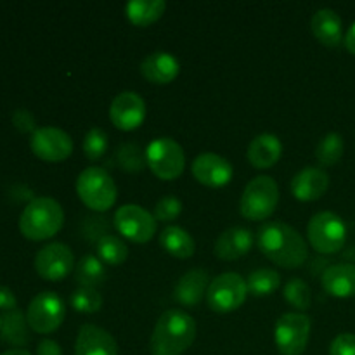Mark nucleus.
Segmentation results:
<instances>
[{"instance_id":"obj_42","label":"nucleus","mask_w":355,"mask_h":355,"mask_svg":"<svg viewBox=\"0 0 355 355\" xmlns=\"http://www.w3.org/2000/svg\"><path fill=\"white\" fill-rule=\"evenodd\" d=\"M2 322H3L2 318H0V331H2Z\"/></svg>"},{"instance_id":"obj_22","label":"nucleus","mask_w":355,"mask_h":355,"mask_svg":"<svg viewBox=\"0 0 355 355\" xmlns=\"http://www.w3.org/2000/svg\"><path fill=\"white\" fill-rule=\"evenodd\" d=\"M321 284L328 295L335 298L355 297V266L354 263H333L326 267Z\"/></svg>"},{"instance_id":"obj_26","label":"nucleus","mask_w":355,"mask_h":355,"mask_svg":"<svg viewBox=\"0 0 355 355\" xmlns=\"http://www.w3.org/2000/svg\"><path fill=\"white\" fill-rule=\"evenodd\" d=\"M75 279L76 283L82 284V288H92L96 290L97 286L106 281V267L104 262L96 255H85L80 259V262L75 266Z\"/></svg>"},{"instance_id":"obj_19","label":"nucleus","mask_w":355,"mask_h":355,"mask_svg":"<svg viewBox=\"0 0 355 355\" xmlns=\"http://www.w3.org/2000/svg\"><path fill=\"white\" fill-rule=\"evenodd\" d=\"M283 156V144L274 134H259L246 149V158L250 165L257 170L272 168Z\"/></svg>"},{"instance_id":"obj_37","label":"nucleus","mask_w":355,"mask_h":355,"mask_svg":"<svg viewBox=\"0 0 355 355\" xmlns=\"http://www.w3.org/2000/svg\"><path fill=\"white\" fill-rule=\"evenodd\" d=\"M12 123L17 130L24 132V134H28V132L33 134V132L37 130V128H35L33 114H31L28 110H17L12 116Z\"/></svg>"},{"instance_id":"obj_41","label":"nucleus","mask_w":355,"mask_h":355,"mask_svg":"<svg viewBox=\"0 0 355 355\" xmlns=\"http://www.w3.org/2000/svg\"><path fill=\"white\" fill-rule=\"evenodd\" d=\"M0 355H31V354L28 352V350H24V349H10V350H7V352H3Z\"/></svg>"},{"instance_id":"obj_32","label":"nucleus","mask_w":355,"mask_h":355,"mask_svg":"<svg viewBox=\"0 0 355 355\" xmlns=\"http://www.w3.org/2000/svg\"><path fill=\"white\" fill-rule=\"evenodd\" d=\"M284 300L297 311L304 312L312 305V293L309 284L300 277H293L284 284Z\"/></svg>"},{"instance_id":"obj_31","label":"nucleus","mask_w":355,"mask_h":355,"mask_svg":"<svg viewBox=\"0 0 355 355\" xmlns=\"http://www.w3.org/2000/svg\"><path fill=\"white\" fill-rule=\"evenodd\" d=\"M116 162L120 168H123L128 173H137L148 166L146 159V151H142L141 146L134 142L121 144L116 151Z\"/></svg>"},{"instance_id":"obj_16","label":"nucleus","mask_w":355,"mask_h":355,"mask_svg":"<svg viewBox=\"0 0 355 355\" xmlns=\"http://www.w3.org/2000/svg\"><path fill=\"white\" fill-rule=\"evenodd\" d=\"M290 189L298 201H318L329 189V175L319 166H307L291 179Z\"/></svg>"},{"instance_id":"obj_23","label":"nucleus","mask_w":355,"mask_h":355,"mask_svg":"<svg viewBox=\"0 0 355 355\" xmlns=\"http://www.w3.org/2000/svg\"><path fill=\"white\" fill-rule=\"evenodd\" d=\"M311 28L319 44L326 47H338L343 42L342 17L333 9H319L312 16Z\"/></svg>"},{"instance_id":"obj_9","label":"nucleus","mask_w":355,"mask_h":355,"mask_svg":"<svg viewBox=\"0 0 355 355\" xmlns=\"http://www.w3.org/2000/svg\"><path fill=\"white\" fill-rule=\"evenodd\" d=\"M248 297L246 279L238 272H224L215 277L207 291L208 307L218 314L234 312L245 304Z\"/></svg>"},{"instance_id":"obj_38","label":"nucleus","mask_w":355,"mask_h":355,"mask_svg":"<svg viewBox=\"0 0 355 355\" xmlns=\"http://www.w3.org/2000/svg\"><path fill=\"white\" fill-rule=\"evenodd\" d=\"M16 305H17L16 295L10 291V288L2 286V284H0V309L10 312L16 309Z\"/></svg>"},{"instance_id":"obj_28","label":"nucleus","mask_w":355,"mask_h":355,"mask_svg":"<svg viewBox=\"0 0 355 355\" xmlns=\"http://www.w3.org/2000/svg\"><path fill=\"white\" fill-rule=\"evenodd\" d=\"M96 252L97 257L103 260L107 266H121V263L127 260L128 257V246L125 245V241L118 236L106 234L104 238H101L96 243Z\"/></svg>"},{"instance_id":"obj_24","label":"nucleus","mask_w":355,"mask_h":355,"mask_svg":"<svg viewBox=\"0 0 355 355\" xmlns=\"http://www.w3.org/2000/svg\"><path fill=\"white\" fill-rule=\"evenodd\" d=\"M159 245L166 253L180 260L191 259L196 252V243L193 236L179 225H166L159 234Z\"/></svg>"},{"instance_id":"obj_34","label":"nucleus","mask_w":355,"mask_h":355,"mask_svg":"<svg viewBox=\"0 0 355 355\" xmlns=\"http://www.w3.org/2000/svg\"><path fill=\"white\" fill-rule=\"evenodd\" d=\"M107 151V134L99 127L90 128L83 137V153L90 162L103 158Z\"/></svg>"},{"instance_id":"obj_17","label":"nucleus","mask_w":355,"mask_h":355,"mask_svg":"<svg viewBox=\"0 0 355 355\" xmlns=\"http://www.w3.org/2000/svg\"><path fill=\"white\" fill-rule=\"evenodd\" d=\"M75 355H118V343L101 326L83 324L76 336Z\"/></svg>"},{"instance_id":"obj_15","label":"nucleus","mask_w":355,"mask_h":355,"mask_svg":"<svg viewBox=\"0 0 355 355\" xmlns=\"http://www.w3.org/2000/svg\"><path fill=\"white\" fill-rule=\"evenodd\" d=\"M193 177L201 184V186L218 189V187L227 186L234 175V168L225 159L224 156L217 153H201L194 158L193 166H191Z\"/></svg>"},{"instance_id":"obj_20","label":"nucleus","mask_w":355,"mask_h":355,"mask_svg":"<svg viewBox=\"0 0 355 355\" xmlns=\"http://www.w3.org/2000/svg\"><path fill=\"white\" fill-rule=\"evenodd\" d=\"M253 243H255V238L250 229L231 227L222 232L215 241V255L225 262L238 260L252 250Z\"/></svg>"},{"instance_id":"obj_3","label":"nucleus","mask_w":355,"mask_h":355,"mask_svg":"<svg viewBox=\"0 0 355 355\" xmlns=\"http://www.w3.org/2000/svg\"><path fill=\"white\" fill-rule=\"evenodd\" d=\"M64 225V210L54 198L40 196L26 205L19 217V231L30 241H45Z\"/></svg>"},{"instance_id":"obj_1","label":"nucleus","mask_w":355,"mask_h":355,"mask_svg":"<svg viewBox=\"0 0 355 355\" xmlns=\"http://www.w3.org/2000/svg\"><path fill=\"white\" fill-rule=\"evenodd\" d=\"M259 250L276 266L298 269L309 259L307 241L291 225L281 220L266 222L257 232Z\"/></svg>"},{"instance_id":"obj_13","label":"nucleus","mask_w":355,"mask_h":355,"mask_svg":"<svg viewBox=\"0 0 355 355\" xmlns=\"http://www.w3.org/2000/svg\"><path fill=\"white\" fill-rule=\"evenodd\" d=\"M75 255L64 243H51L38 250L35 257V269L45 281L58 283L75 269Z\"/></svg>"},{"instance_id":"obj_14","label":"nucleus","mask_w":355,"mask_h":355,"mask_svg":"<svg viewBox=\"0 0 355 355\" xmlns=\"http://www.w3.org/2000/svg\"><path fill=\"white\" fill-rule=\"evenodd\" d=\"M110 120L118 130L132 132L146 120V103L137 92L125 90L110 104Z\"/></svg>"},{"instance_id":"obj_5","label":"nucleus","mask_w":355,"mask_h":355,"mask_svg":"<svg viewBox=\"0 0 355 355\" xmlns=\"http://www.w3.org/2000/svg\"><path fill=\"white\" fill-rule=\"evenodd\" d=\"M279 203V187L269 175H259L246 184L243 191L239 210L248 220H266L276 210Z\"/></svg>"},{"instance_id":"obj_30","label":"nucleus","mask_w":355,"mask_h":355,"mask_svg":"<svg viewBox=\"0 0 355 355\" xmlns=\"http://www.w3.org/2000/svg\"><path fill=\"white\" fill-rule=\"evenodd\" d=\"M246 284H248V293L255 297H267L281 286V276L274 269H257L250 274Z\"/></svg>"},{"instance_id":"obj_10","label":"nucleus","mask_w":355,"mask_h":355,"mask_svg":"<svg viewBox=\"0 0 355 355\" xmlns=\"http://www.w3.org/2000/svg\"><path fill=\"white\" fill-rule=\"evenodd\" d=\"M66 318V305L54 291H42L30 302L26 311L28 326L38 335H51Z\"/></svg>"},{"instance_id":"obj_27","label":"nucleus","mask_w":355,"mask_h":355,"mask_svg":"<svg viewBox=\"0 0 355 355\" xmlns=\"http://www.w3.org/2000/svg\"><path fill=\"white\" fill-rule=\"evenodd\" d=\"M2 335L3 342L10 343L14 347H21L28 342V321L23 315V312L14 309V311L7 312L2 318Z\"/></svg>"},{"instance_id":"obj_29","label":"nucleus","mask_w":355,"mask_h":355,"mask_svg":"<svg viewBox=\"0 0 355 355\" xmlns=\"http://www.w3.org/2000/svg\"><path fill=\"white\" fill-rule=\"evenodd\" d=\"M345 141L338 132H329L315 146V158L321 166H335L342 159Z\"/></svg>"},{"instance_id":"obj_7","label":"nucleus","mask_w":355,"mask_h":355,"mask_svg":"<svg viewBox=\"0 0 355 355\" xmlns=\"http://www.w3.org/2000/svg\"><path fill=\"white\" fill-rule=\"evenodd\" d=\"M146 159L151 172L162 180H175L186 168V153L172 137H158L146 148Z\"/></svg>"},{"instance_id":"obj_35","label":"nucleus","mask_w":355,"mask_h":355,"mask_svg":"<svg viewBox=\"0 0 355 355\" xmlns=\"http://www.w3.org/2000/svg\"><path fill=\"white\" fill-rule=\"evenodd\" d=\"M182 214V201L175 196H163L155 207V218L159 222H172Z\"/></svg>"},{"instance_id":"obj_12","label":"nucleus","mask_w":355,"mask_h":355,"mask_svg":"<svg viewBox=\"0 0 355 355\" xmlns=\"http://www.w3.org/2000/svg\"><path fill=\"white\" fill-rule=\"evenodd\" d=\"M30 148L37 158L59 163L73 155V139L68 132L58 127H40L31 134Z\"/></svg>"},{"instance_id":"obj_4","label":"nucleus","mask_w":355,"mask_h":355,"mask_svg":"<svg viewBox=\"0 0 355 355\" xmlns=\"http://www.w3.org/2000/svg\"><path fill=\"white\" fill-rule=\"evenodd\" d=\"M76 194L87 208L104 214L116 203L118 189L107 170L103 166H89L76 179Z\"/></svg>"},{"instance_id":"obj_6","label":"nucleus","mask_w":355,"mask_h":355,"mask_svg":"<svg viewBox=\"0 0 355 355\" xmlns=\"http://www.w3.org/2000/svg\"><path fill=\"white\" fill-rule=\"evenodd\" d=\"M307 238L315 252L333 255L345 246L347 225L340 215L333 211H319L309 222Z\"/></svg>"},{"instance_id":"obj_33","label":"nucleus","mask_w":355,"mask_h":355,"mask_svg":"<svg viewBox=\"0 0 355 355\" xmlns=\"http://www.w3.org/2000/svg\"><path fill=\"white\" fill-rule=\"evenodd\" d=\"M69 304L76 312H83V314H96L103 309V297L97 290L92 288H78L73 291Z\"/></svg>"},{"instance_id":"obj_18","label":"nucleus","mask_w":355,"mask_h":355,"mask_svg":"<svg viewBox=\"0 0 355 355\" xmlns=\"http://www.w3.org/2000/svg\"><path fill=\"white\" fill-rule=\"evenodd\" d=\"M180 73V62L170 52H153L141 62V75L155 85H166Z\"/></svg>"},{"instance_id":"obj_2","label":"nucleus","mask_w":355,"mask_h":355,"mask_svg":"<svg viewBox=\"0 0 355 355\" xmlns=\"http://www.w3.org/2000/svg\"><path fill=\"white\" fill-rule=\"evenodd\" d=\"M196 340V321L180 309L159 315L149 340L151 355H182Z\"/></svg>"},{"instance_id":"obj_40","label":"nucleus","mask_w":355,"mask_h":355,"mask_svg":"<svg viewBox=\"0 0 355 355\" xmlns=\"http://www.w3.org/2000/svg\"><path fill=\"white\" fill-rule=\"evenodd\" d=\"M345 47H347V51L350 52V54L355 55V23L349 28V31H347Z\"/></svg>"},{"instance_id":"obj_11","label":"nucleus","mask_w":355,"mask_h":355,"mask_svg":"<svg viewBox=\"0 0 355 355\" xmlns=\"http://www.w3.org/2000/svg\"><path fill=\"white\" fill-rule=\"evenodd\" d=\"M113 224L125 239L139 245L151 241L158 227V222L151 211L142 208L141 205L132 203L123 205L114 211Z\"/></svg>"},{"instance_id":"obj_25","label":"nucleus","mask_w":355,"mask_h":355,"mask_svg":"<svg viewBox=\"0 0 355 355\" xmlns=\"http://www.w3.org/2000/svg\"><path fill=\"white\" fill-rule=\"evenodd\" d=\"M166 2L163 0H132L125 7L128 21L139 28L156 23L165 14Z\"/></svg>"},{"instance_id":"obj_39","label":"nucleus","mask_w":355,"mask_h":355,"mask_svg":"<svg viewBox=\"0 0 355 355\" xmlns=\"http://www.w3.org/2000/svg\"><path fill=\"white\" fill-rule=\"evenodd\" d=\"M37 355H62V349L54 340H42L37 347Z\"/></svg>"},{"instance_id":"obj_36","label":"nucleus","mask_w":355,"mask_h":355,"mask_svg":"<svg viewBox=\"0 0 355 355\" xmlns=\"http://www.w3.org/2000/svg\"><path fill=\"white\" fill-rule=\"evenodd\" d=\"M329 355H355V335L340 333L329 345Z\"/></svg>"},{"instance_id":"obj_21","label":"nucleus","mask_w":355,"mask_h":355,"mask_svg":"<svg viewBox=\"0 0 355 355\" xmlns=\"http://www.w3.org/2000/svg\"><path fill=\"white\" fill-rule=\"evenodd\" d=\"M208 286H210V279H208L207 270L191 269L175 284L173 298L184 307H196L207 297Z\"/></svg>"},{"instance_id":"obj_8","label":"nucleus","mask_w":355,"mask_h":355,"mask_svg":"<svg viewBox=\"0 0 355 355\" xmlns=\"http://www.w3.org/2000/svg\"><path fill=\"white\" fill-rule=\"evenodd\" d=\"M312 321L304 312H286L274 326V343L281 355H302L311 340Z\"/></svg>"}]
</instances>
